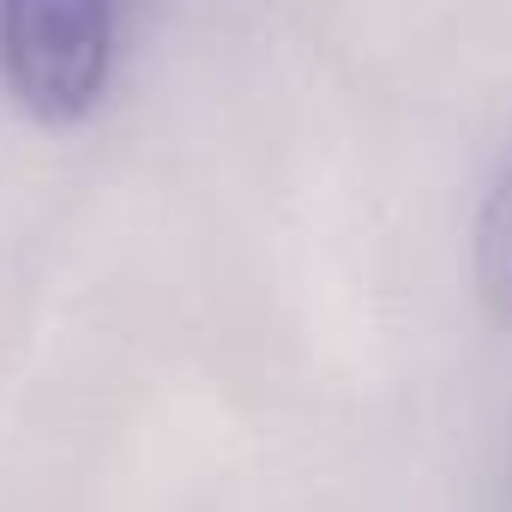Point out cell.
<instances>
[{
    "label": "cell",
    "instance_id": "cell-1",
    "mask_svg": "<svg viewBox=\"0 0 512 512\" xmlns=\"http://www.w3.org/2000/svg\"><path fill=\"white\" fill-rule=\"evenodd\" d=\"M115 55V0H0V73L25 115L67 127L97 109Z\"/></svg>",
    "mask_w": 512,
    "mask_h": 512
},
{
    "label": "cell",
    "instance_id": "cell-2",
    "mask_svg": "<svg viewBox=\"0 0 512 512\" xmlns=\"http://www.w3.org/2000/svg\"><path fill=\"white\" fill-rule=\"evenodd\" d=\"M476 296L500 326H512V163L476 217Z\"/></svg>",
    "mask_w": 512,
    "mask_h": 512
}]
</instances>
